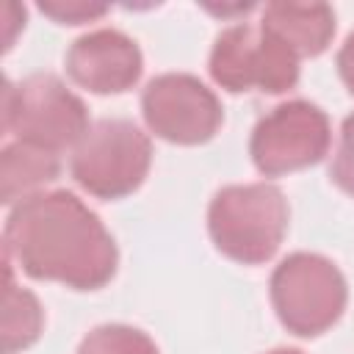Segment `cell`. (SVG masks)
<instances>
[{
    "instance_id": "1",
    "label": "cell",
    "mask_w": 354,
    "mask_h": 354,
    "mask_svg": "<svg viewBox=\"0 0 354 354\" xmlns=\"http://www.w3.org/2000/svg\"><path fill=\"white\" fill-rule=\"evenodd\" d=\"M3 257L30 279L72 290L108 285L119 266L113 235L72 191H41L14 205L3 230Z\"/></svg>"
},
{
    "instance_id": "2",
    "label": "cell",
    "mask_w": 354,
    "mask_h": 354,
    "mask_svg": "<svg viewBox=\"0 0 354 354\" xmlns=\"http://www.w3.org/2000/svg\"><path fill=\"white\" fill-rule=\"evenodd\" d=\"M288 199L271 183L224 185L207 205V232L213 246L243 266L268 263L288 232Z\"/></svg>"
},
{
    "instance_id": "15",
    "label": "cell",
    "mask_w": 354,
    "mask_h": 354,
    "mask_svg": "<svg viewBox=\"0 0 354 354\" xmlns=\"http://www.w3.org/2000/svg\"><path fill=\"white\" fill-rule=\"evenodd\" d=\"M39 11L53 17L61 25H83L91 19H100L108 14V6H97V3H83V0H41Z\"/></svg>"
},
{
    "instance_id": "5",
    "label": "cell",
    "mask_w": 354,
    "mask_h": 354,
    "mask_svg": "<svg viewBox=\"0 0 354 354\" xmlns=\"http://www.w3.org/2000/svg\"><path fill=\"white\" fill-rule=\"evenodd\" d=\"M152 166L149 136L127 119H100L72 149L75 183L97 199H122L141 188Z\"/></svg>"
},
{
    "instance_id": "6",
    "label": "cell",
    "mask_w": 354,
    "mask_h": 354,
    "mask_svg": "<svg viewBox=\"0 0 354 354\" xmlns=\"http://www.w3.org/2000/svg\"><path fill=\"white\" fill-rule=\"evenodd\" d=\"M299 55L263 28L246 22L221 30L210 50V77L230 94H282L299 83Z\"/></svg>"
},
{
    "instance_id": "16",
    "label": "cell",
    "mask_w": 354,
    "mask_h": 354,
    "mask_svg": "<svg viewBox=\"0 0 354 354\" xmlns=\"http://www.w3.org/2000/svg\"><path fill=\"white\" fill-rule=\"evenodd\" d=\"M337 72H340V80L346 83V88L354 94V30L346 36V41L337 50Z\"/></svg>"
},
{
    "instance_id": "13",
    "label": "cell",
    "mask_w": 354,
    "mask_h": 354,
    "mask_svg": "<svg viewBox=\"0 0 354 354\" xmlns=\"http://www.w3.org/2000/svg\"><path fill=\"white\" fill-rule=\"evenodd\" d=\"M77 354H160L155 340L127 324L94 326L77 346Z\"/></svg>"
},
{
    "instance_id": "10",
    "label": "cell",
    "mask_w": 354,
    "mask_h": 354,
    "mask_svg": "<svg viewBox=\"0 0 354 354\" xmlns=\"http://www.w3.org/2000/svg\"><path fill=\"white\" fill-rule=\"evenodd\" d=\"M260 28L299 58L321 55L335 36V11L326 3H268Z\"/></svg>"
},
{
    "instance_id": "14",
    "label": "cell",
    "mask_w": 354,
    "mask_h": 354,
    "mask_svg": "<svg viewBox=\"0 0 354 354\" xmlns=\"http://www.w3.org/2000/svg\"><path fill=\"white\" fill-rule=\"evenodd\" d=\"M335 185L340 191H346L348 196H354V113L343 119L340 127V144L337 152L332 158V169H329Z\"/></svg>"
},
{
    "instance_id": "11",
    "label": "cell",
    "mask_w": 354,
    "mask_h": 354,
    "mask_svg": "<svg viewBox=\"0 0 354 354\" xmlns=\"http://www.w3.org/2000/svg\"><path fill=\"white\" fill-rule=\"evenodd\" d=\"M58 171L61 160L55 152H47L25 141L6 144L0 155V202L14 207L28 196L41 194L39 188L53 183Z\"/></svg>"
},
{
    "instance_id": "9",
    "label": "cell",
    "mask_w": 354,
    "mask_h": 354,
    "mask_svg": "<svg viewBox=\"0 0 354 354\" xmlns=\"http://www.w3.org/2000/svg\"><path fill=\"white\" fill-rule=\"evenodd\" d=\"M141 72L144 58L138 44L116 28L83 33L66 53V75L91 94H124L138 83Z\"/></svg>"
},
{
    "instance_id": "8",
    "label": "cell",
    "mask_w": 354,
    "mask_h": 354,
    "mask_svg": "<svg viewBox=\"0 0 354 354\" xmlns=\"http://www.w3.org/2000/svg\"><path fill=\"white\" fill-rule=\"evenodd\" d=\"M141 113L149 133L180 147L210 141L224 122V108L213 88L188 72L152 77L141 91Z\"/></svg>"
},
{
    "instance_id": "7",
    "label": "cell",
    "mask_w": 354,
    "mask_h": 354,
    "mask_svg": "<svg viewBox=\"0 0 354 354\" xmlns=\"http://www.w3.org/2000/svg\"><path fill=\"white\" fill-rule=\"evenodd\" d=\"M332 144L326 113L307 100H290L268 111L252 130L249 155L263 177L310 169L324 160Z\"/></svg>"
},
{
    "instance_id": "17",
    "label": "cell",
    "mask_w": 354,
    "mask_h": 354,
    "mask_svg": "<svg viewBox=\"0 0 354 354\" xmlns=\"http://www.w3.org/2000/svg\"><path fill=\"white\" fill-rule=\"evenodd\" d=\"M266 354H304L299 348H274V351H266Z\"/></svg>"
},
{
    "instance_id": "12",
    "label": "cell",
    "mask_w": 354,
    "mask_h": 354,
    "mask_svg": "<svg viewBox=\"0 0 354 354\" xmlns=\"http://www.w3.org/2000/svg\"><path fill=\"white\" fill-rule=\"evenodd\" d=\"M6 263V290H3V354H17L28 346H33L41 335V324H44V313L39 299L25 290L17 288L11 279V263L3 257Z\"/></svg>"
},
{
    "instance_id": "4",
    "label": "cell",
    "mask_w": 354,
    "mask_h": 354,
    "mask_svg": "<svg viewBox=\"0 0 354 354\" xmlns=\"http://www.w3.org/2000/svg\"><path fill=\"white\" fill-rule=\"evenodd\" d=\"M268 293L279 324L299 337H318L332 329L348 301L343 271L315 252L288 254L274 268Z\"/></svg>"
},
{
    "instance_id": "3",
    "label": "cell",
    "mask_w": 354,
    "mask_h": 354,
    "mask_svg": "<svg viewBox=\"0 0 354 354\" xmlns=\"http://www.w3.org/2000/svg\"><path fill=\"white\" fill-rule=\"evenodd\" d=\"M88 111L83 100L50 72H36L19 83L6 80L3 88V130L17 141L47 152L75 149L88 133Z\"/></svg>"
}]
</instances>
